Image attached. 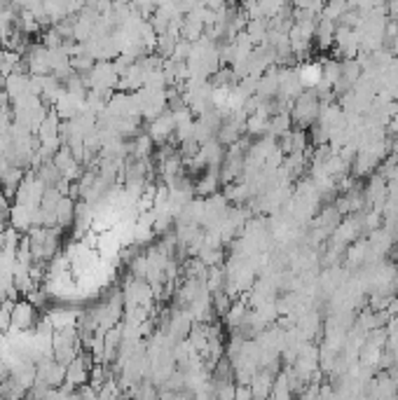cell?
<instances>
[{
	"label": "cell",
	"instance_id": "cell-1",
	"mask_svg": "<svg viewBox=\"0 0 398 400\" xmlns=\"http://www.w3.org/2000/svg\"><path fill=\"white\" fill-rule=\"evenodd\" d=\"M318 113H321V98H318L316 89H305L291 106L293 127L309 129L318 120Z\"/></svg>",
	"mask_w": 398,
	"mask_h": 400
},
{
	"label": "cell",
	"instance_id": "cell-2",
	"mask_svg": "<svg viewBox=\"0 0 398 400\" xmlns=\"http://www.w3.org/2000/svg\"><path fill=\"white\" fill-rule=\"evenodd\" d=\"M82 78L89 89H103V91H115L120 82V73L115 71L113 61H96L91 66V71L84 73Z\"/></svg>",
	"mask_w": 398,
	"mask_h": 400
},
{
	"label": "cell",
	"instance_id": "cell-3",
	"mask_svg": "<svg viewBox=\"0 0 398 400\" xmlns=\"http://www.w3.org/2000/svg\"><path fill=\"white\" fill-rule=\"evenodd\" d=\"M42 321L40 309L33 302H15L10 313V330H33Z\"/></svg>",
	"mask_w": 398,
	"mask_h": 400
},
{
	"label": "cell",
	"instance_id": "cell-4",
	"mask_svg": "<svg viewBox=\"0 0 398 400\" xmlns=\"http://www.w3.org/2000/svg\"><path fill=\"white\" fill-rule=\"evenodd\" d=\"M42 192H45V183H42L38 176H35L33 169H30V174L26 171L24 181L19 183V188H17L15 201H19V204H26V206H33V208H35V206H40Z\"/></svg>",
	"mask_w": 398,
	"mask_h": 400
},
{
	"label": "cell",
	"instance_id": "cell-5",
	"mask_svg": "<svg viewBox=\"0 0 398 400\" xmlns=\"http://www.w3.org/2000/svg\"><path fill=\"white\" fill-rule=\"evenodd\" d=\"M24 61H26V69L30 75H47V73H52L50 49L42 45V42H30L28 52L24 54Z\"/></svg>",
	"mask_w": 398,
	"mask_h": 400
},
{
	"label": "cell",
	"instance_id": "cell-6",
	"mask_svg": "<svg viewBox=\"0 0 398 400\" xmlns=\"http://www.w3.org/2000/svg\"><path fill=\"white\" fill-rule=\"evenodd\" d=\"M176 131V118H174V110H164L162 115H157L155 120H150L148 125V134L155 143H167L169 138H174Z\"/></svg>",
	"mask_w": 398,
	"mask_h": 400
},
{
	"label": "cell",
	"instance_id": "cell-7",
	"mask_svg": "<svg viewBox=\"0 0 398 400\" xmlns=\"http://www.w3.org/2000/svg\"><path fill=\"white\" fill-rule=\"evenodd\" d=\"M84 101H87L84 96L73 94V91L64 89V94H61L57 101L52 103V108L57 110V115H59L61 120H73L78 113H82V110L87 108V106H84Z\"/></svg>",
	"mask_w": 398,
	"mask_h": 400
},
{
	"label": "cell",
	"instance_id": "cell-8",
	"mask_svg": "<svg viewBox=\"0 0 398 400\" xmlns=\"http://www.w3.org/2000/svg\"><path fill=\"white\" fill-rule=\"evenodd\" d=\"M335 30H338V21L333 19H326V17L318 15L316 19V30H314V40L321 52L333 47V40H335Z\"/></svg>",
	"mask_w": 398,
	"mask_h": 400
},
{
	"label": "cell",
	"instance_id": "cell-9",
	"mask_svg": "<svg viewBox=\"0 0 398 400\" xmlns=\"http://www.w3.org/2000/svg\"><path fill=\"white\" fill-rule=\"evenodd\" d=\"M199 152H201V157H204V162L209 169H220L225 155H228V147L220 143L218 138H211V140H206V143L199 145Z\"/></svg>",
	"mask_w": 398,
	"mask_h": 400
},
{
	"label": "cell",
	"instance_id": "cell-10",
	"mask_svg": "<svg viewBox=\"0 0 398 400\" xmlns=\"http://www.w3.org/2000/svg\"><path fill=\"white\" fill-rule=\"evenodd\" d=\"M38 208V206H35ZM33 206H26V204H19L15 201V206H10V225L17 227L19 232H28L33 227V213H35Z\"/></svg>",
	"mask_w": 398,
	"mask_h": 400
},
{
	"label": "cell",
	"instance_id": "cell-11",
	"mask_svg": "<svg viewBox=\"0 0 398 400\" xmlns=\"http://www.w3.org/2000/svg\"><path fill=\"white\" fill-rule=\"evenodd\" d=\"M218 190H220V174H218V169H206L204 174L197 176V181H195V194H199L201 199H204V197L216 194Z\"/></svg>",
	"mask_w": 398,
	"mask_h": 400
},
{
	"label": "cell",
	"instance_id": "cell-12",
	"mask_svg": "<svg viewBox=\"0 0 398 400\" xmlns=\"http://www.w3.org/2000/svg\"><path fill=\"white\" fill-rule=\"evenodd\" d=\"M298 78L305 89H314L321 82V59H309L298 69Z\"/></svg>",
	"mask_w": 398,
	"mask_h": 400
},
{
	"label": "cell",
	"instance_id": "cell-13",
	"mask_svg": "<svg viewBox=\"0 0 398 400\" xmlns=\"http://www.w3.org/2000/svg\"><path fill=\"white\" fill-rule=\"evenodd\" d=\"M45 318L54 325V330H61V328H69V325H78L80 313L69 309V307H54V309L47 311Z\"/></svg>",
	"mask_w": 398,
	"mask_h": 400
},
{
	"label": "cell",
	"instance_id": "cell-14",
	"mask_svg": "<svg viewBox=\"0 0 398 400\" xmlns=\"http://www.w3.org/2000/svg\"><path fill=\"white\" fill-rule=\"evenodd\" d=\"M75 204L78 201L73 197H61L59 206H57V225L61 230H69L75 223Z\"/></svg>",
	"mask_w": 398,
	"mask_h": 400
},
{
	"label": "cell",
	"instance_id": "cell-15",
	"mask_svg": "<svg viewBox=\"0 0 398 400\" xmlns=\"http://www.w3.org/2000/svg\"><path fill=\"white\" fill-rule=\"evenodd\" d=\"M248 38L253 40V45H265L267 38H269V19L260 17V19H248L246 28Z\"/></svg>",
	"mask_w": 398,
	"mask_h": 400
},
{
	"label": "cell",
	"instance_id": "cell-16",
	"mask_svg": "<svg viewBox=\"0 0 398 400\" xmlns=\"http://www.w3.org/2000/svg\"><path fill=\"white\" fill-rule=\"evenodd\" d=\"M155 155V140L150 138V134H136L132 138V157H152Z\"/></svg>",
	"mask_w": 398,
	"mask_h": 400
},
{
	"label": "cell",
	"instance_id": "cell-17",
	"mask_svg": "<svg viewBox=\"0 0 398 400\" xmlns=\"http://www.w3.org/2000/svg\"><path fill=\"white\" fill-rule=\"evenodd\" d=\"M291 129H293L291 113H277V115H272V118H269V125H267V134H269V136L279 138V136H284L286 131H291Z\"/></svg>",
	"mask_w": 398,
	"mask_h": 400
},
{
	"label": "cell",
	"instance_id": "cell-18",
	"mask_svg": "<svg viewBox=\"0 0 398 400\" xmlns=\"http://www.w3.org/2000/svg\"><path fill=\"white\" fill-rule=\"evenodd\" d=\"M349 8H352V5H349L347 0H326L323 8H321V17L333 19V21H340V17L345 15Z\"/></svg>",
	"mask_w": 398,
	"mask_h": 400
},
{
	"label": "cell",
	"instance_id": "cell-19",
	"mask_svg": "<svg viewBox=\"0 0 398 400\" xmlns=\"http://www.w3.org/2000/svg\"><path fill=\"white\" fill-rule=\"evenodd\" d=\"M361 75H363V69H361V64L356 61V57L354 59H342V80H347L349 84H356Z\"/></svg>",
	"mask_w": 398,
	"mask_h": 400
},
{
	"label": "cell",
	"instance_id": "cell-20",
	"mask_svg": "<svg viewBox=\"0 0 398 400\" xmlns=\"http://www.w3.org/2000/svg\"><path fill=\"white\" fill-rule=\"evenodd\" d=\"M42 45H45L47 49H54V47H61L66 42L64 35L59 33L57 26H50V28H42Z\"/></svg>",
	"mask_w": 398,
	"mask_h": 400
},
{
	"label": "cell",
	"instance_id": "cell-21",
	"mask_svg": "<svg viewBox=\"0 0 398 400\" xmlns=\"http://www.w3.org/2000/svg\"><path fill=\"white\" fill-rule=\"evenodd\" d=\"M387 17L391 21H398V0H387Z\"/></svg>",
	"mask_w": 398,
	"mask_h": 400
},
{
	"label": "cell",
	"instance_id": "cell-22",
	"mask_svg": "<svg viewBox=\"0 0 398 400\" xmlns=\"http://www.w3.org/2000/svg\"><path fill=\"white\" fill-rule=\"evenodd\" d=\"M5 5H8V3H5V0H0V10H3V8H5Z\"/></svg>",
	"mask_w": 398,
	"mask_h": 400
}]
</instances>
